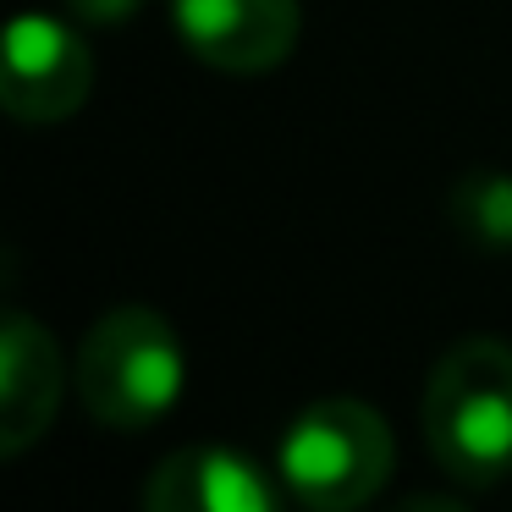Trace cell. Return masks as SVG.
I'll return each mask as SVG.
<instances>
[{
    "instance_id": "9c48e42d",
    "label": "cell",
    "mask_w": 512,
    "mask_h": 512,
    "mask_svg": "<svg viewBox=\"0 0 512 512\" xmlns=\"http://www.w3.org/2000/svg\"><path fill=\"white\" fill-rule=\"evenodd\" d=\"M67 6L83 17V23H94V28H116V23H127L144 0H67Z\"/></svg>"
},
{
    "instance_id": "30bf717a",
    "label": "cell",
    "mask_w": 512,
    "mask_h": 512,
    "mask_svg": "<svg viewBox=\"0 0 512 512\" xmlns=\"http://www.w3.org/2000/svg\"><path fill=\"white\" fill-rule=\"evenodd\" d=\"M397 512H468L457 496H435V490H419V496L397 501Z\"/></svg>"
},
{
    "instance_id": "7a4b0ae2",
    "label": "cell",
    "mask_w": 512,
    "mask_h": 512,
    "mask_svg": "<svg viewBox=\"0 0 512 512\" xmlns=\"http://www.w3.org/2000/svg\"><path fill=\"white\" fill-rule=\"evenodd\" d=\"M182 342L171 331L166 314L144 309V303H122V309L100 314L89 325L72 364V386H78L89 419L111 424V430H149L171 413L182 397Z\"/></svg>"
},
{
    "instance_id": "6da1fadb",
    "label": "cell",
    "mask_w": 512,
    "mask_h": 512,
    "mask_svg": "<svg viewBox=\"0 0 512 512\" xmlns=\"http://www.w3.org/2000/svg\"><path fill=\"white\" fill-rule=\"evenodd\" d=\"M424 441L435 463L468 490L512 474V347L463 336L424 380Z\"/></svg>"
},
{
    "instance_id": "52a82bcc",
    "label": "cell",
    "mask_w": 512,
    "mask_h": 512,
    "mask_svg": "<svg viewBox=\"0 0 512 512\" xmlns=\"http://www.w3.org/2000/svg\"><path fill=\"white\" fill-rule=\"evenodd\" d=\"M144 512H276V490L232 446H182L149 474Z\"/></svg>"
},
{
    "instance_id": "277c9868",
    "label": "cell",
    "mask_w": 512,
    "mask_h": 512,
    "mask_svg": "<svg viewBox=\"0 0 512 512\" xmlns=\"http://www.w3.org/2000/svg\"><path fill=\"white\" fill-rule=\"evenodd\" d=\"M94 89V56L83 34L61 17L23 12L6 28L0 61V105L17 122H67Z\"/></svg>"
},
{
    "instance_id": "8992f818",
    "label": "cell",
    "mask_w": 512,
    "mask_h": 512,
    "mask_svg": "<svg viewBox=\"0 0 512 512\" xmlns=\"http://www.w3.org/2000/svg\"><path fill=\"white\" fill-rule=\"evenodd\" d=\"M67 364L56 336L28 314H6L0 331V457H23L56 424Z\"/></svg>"
},
{
    "instance_id": "3957f363",
    "label": "cell",
    "mask_w": 512,
    "mask_h": 512,
    "mask_svg": "<svg viewBox=\"0 0 512 512\" xmlns=\"http://www.w3.org/2000/svg\"><path fill=\"white\" fill-rule=\"evenodd\" d=\"M391 479V430L369 402L325 397L281 441V485L309 512H353Z\"/></svg>"
},
{
    "instance_id": "ba28073f",
    "label": "cell",
    "mask_w": 512,
    "mask_h": 512,
    "mask_svg": "<svg viewBox=\"0 0 512 512\" xmlns=\"http://www.w3.org/2000/svg\"><path fill=\"white\" fill-rule=\"evenodd\" d=\"M446 215H452L457 237L474 248H512V177L507 171H468L446 193Z\"/></svg>"
},
{
    "instance_id": "5b68a950",
    "label": "cell",
    "mask_w": 512,
    "mask_h": 512,
    "mask_svg": "<svg viewBox=\"0 0 512 512\" xmlns=\"http://www.w3.org/2000/svg\"><path fill=\"white\" fill-rule=\"evenodd\" d=\"M171 28L193 61L232 78H254L292 56L298 0H171Z\"/></svg>"
}]
</instances>
